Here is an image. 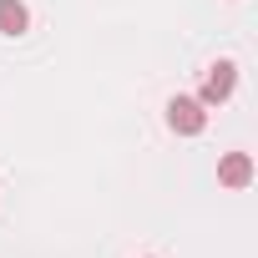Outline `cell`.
Instances as JSON below:
<instances>
[{
  "label": "cell",
  "mask_w": 258,
  "mask_h": 258,
  "mask_svg": "<svg viewBox=\"0 0 258 258\" xmlns=\"http://www.w3.org/2000/svg\"><path fill=\"white\" fill-rule=\"evenodd\" d=\"M26 6H21V0H0V31H6V36H21L26 31Z\"/></svg>",
  "instance_id": "4"
},
{
  "label": "cell",
  "mask_w": 258,
  "mask_h": 258,
  "mask_svg": "<svg viewBox=\"0 0 258 258\" xmlns=\"http://www.w3.org/2000/svg\"><path fill=\"white\" fill-rule=\"evenodd\" d=\"M167 126L182 132V137H198L203 126H208V106H203L198 96H172V101H167Z\"/></svg>",
  "instance_id": "1"
},
{
  "label": "cell",
  "mask_w": 258,
  "mask_h": 258,
  "mask_svg": "<svg viewBox=\"0 0 258 258\" xmlns=\"http://www.w3.org/2000/svg\"><path fill=\"white\" fill-rule=\"evenodd\" d=\"M218 182H223V187H248V182H253V157H248V152H228V157L218 162Z\"/></svg>",
  "instance_id": "3"
},
{
  "label": "cell",
  "mask_w": 258,
  "mask_h": 258,
  "mask_svg": "<svg viewBox=\"0 0 258 258\" xmlns=\"http://www.w3.org/2000/svg\"><path fill=\"white\" fill-rule=\"evenodd\" d=\"M233 86H238V66L233 61H218V66H208V76H203V106H223L228 96H233Z\"/></svg>",
  "instance_id": "2"
}]
</instances>
